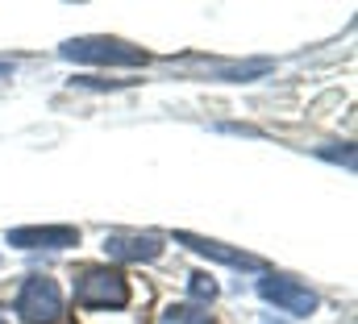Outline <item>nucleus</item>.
<instances>
[{
    "instance_id": "nucleus-1",
    "label": "nucleus",
    "mask_w": 358,
    "mask_h": 324,
    "mask_svg": "<svg viewBox=\"0 0 358 324\" xmlns=\"http://www.w3.org/2000/svg\"><path fill=\"white\" fill-rule=\"evenodd\" d=\"M63 59H71V63H100V67H142L146 50L129 46L121 38H71L63 46Z\"/></svg>"
},
{
    "instance_id": "nucleus-2",
    "label": "nucleus",
    "mask_w": 358,
    "mask_h": 324,
    "mask_svg": "<svg viewBox=\"0 0 358 324\" xmlns=\"http://www.w3.org/2000/svg\"><path fill=\"white\" fill-rule=\"evenodd\" d=\"M76 304L80 308H125L129 304V283H125L121 270L88 266L76 279Z\"/></svg>"
},
{
    "instance_id": "nucleus-3",
    "label": "nucleus",
    "mask_w": 358,
    "mask_h": 324,
    "mask_svg": "<svg viewBox=\"0 0 358 324\" xmlns=\"http://www.w3.org/2000/svg\"><path fill=\"white\" fill-rule=\"evenodd\" d=\"M17 312L25 324H55L63 316V291L50 274H29L17 291Z\"/></svg>"
},
{
    "instance_id": "nucleus-4",
    "label": "nucleus",
    "mask_w": 358,
    "mask_h": 324,
    "mask_svg": "<svg viewBox=\"0 0 358 324\" xmlns=\"http://www.w3.org/2000/svg\"><path fill=\"white\" fill-rule=\"evenodd\" d=\"M259 295L267 304H275L279 312H287V316H313L317 312V291H308L304 283L283 279V274H267L259 283Z\"/></svg>"
},
{
    "instance_id": "nucleus-5",
    "label": "nucleus",
    "mask_w": 358,
    "mask_h": 324,
    "mask_svg": "<svg viewBox=\"0 0 358 324\" xmlns=\"http://www.w3.org/2000/svg\"><path fill=\"white\" fill-rule=\"evenodd\" d=\"M104 253L117 258V262H155L163 253V242L150 237V233H108Z\"/></svg>"
},
{
    "instance_id": "nucleus-6",
    "label": "nucleus",
    "mask_w": 358,
    "mask_h": 324,
    "mask_svg": "<svg viewBox=\"0 0 358 324\" xmlns=\"http://www.w3.org/2000/svg\"><path fill=\"white\" fill-rule=\"evenodd\" d=\"M176 242L187 245V249H196V253H204V258H217V262H225V266H238V270H263V266H267L263 258H255V253H246V249H229V245H221V242L196 237V233H176Z\"/></svg>"
},
{
    "instance_id": "nucleus-7",
    "label": "nucleus",
    "mask_w": 358,
    "mask_h": 324,
    "mask_svg": "<svg viewBox=\"0 0 358 324\" xmlns=\"http://www.w3.org/2000/svg\"><path fill=\"white\" fill-rule=\"evenodd\" d=\"M8 245L17 249H67V245H80V229L71 225H55V229H13Z\"/></svg>"
},
{
    "instance_id": "nucleus-8",
    "label": "nucleus",
    "mask_w": 358,
    "mask_h": 324,
    "mask_svg": "<svg viewBox=\"0 0 358 324\" xmlns=\"http://www.w3.org/2000/svg\"><path fill=\"white\" fill-rule=\"evenodd\" d=\"M163 324H213V321H208V312H200L196 304H171V308L163 312Z\"/></svg>"
},
{
    "instance_id": "nucleus-9",
    "label": "nucleus",
    "mask_w": 358,
    "mask_h": 324,
    "mask_svg": "<svg viewBox=\"0 0 358 324\" xmlns=\"http://www.w3.org/2000/svg\"><path fill=\"white\" fill-rule=\"evenodd\" d=\"M187 291H192V300H200V304H213V300H217L213 274H192V279H187Z\"/></svg>"
},
{
    "instance_id": "nucleus-10",
    "label": "nucleus",
    "mask_w": 358,
    "mask_h": 324,
    "mask_svg": "<svg viewBox=\"0 0 358 324\" xmlns=\"http://www.w3.org/2000/svg\"><path fill=\"white\" fill-rule=\"evenodd\" d=\"M13 71V63H0V75H8Z\"/></svg>"
},
{
    "instance_id": "nucleus-11",
    "label": "nucleus",
    "mask_w": 358,
    "mask_h": 324,
    "mask_svg": "<svg viewBox=\"0 0 358 324\" xmlns=\"http://www.w3.org/2000/svg\"><path fill=\"white\" fill-rule=\"evenodd\" d=\"M263 324H283V321H275V316H267V321H263Z\"/></svg>"
},
{
    "instance_id": "nucleus-12",
    "label": "nucleus",
    "mask_w": 358,
    "mask_h": 324,
    "mask_svg": "<svg viewBox=\"0 0 358 324\" xmlns=\"http://www.w3.org/2000/svg\"><path fill=\"white\" fill-rule=\"evenodd\" d=\"M0 324H8V321H4V312H0Z\"/></svg>"
}]
</instances>
